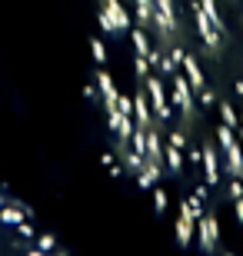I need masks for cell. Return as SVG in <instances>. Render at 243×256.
Listing matches in <instances>:
<instances>
[{"mask_svg": "<svg viewBox=\"0 0 243 256\" xmlns=\"http://www.w3.org/2000/svg\"><path fill=\"white\" fill-rule=\"evenodd\" d=\"M97 86L133 180L210 256H243V0H103Z\"/></svg>", "mask_w": 243, "mask_h": 256, "instance_id": "cell-1", "label": "cell"}]
</instances>
